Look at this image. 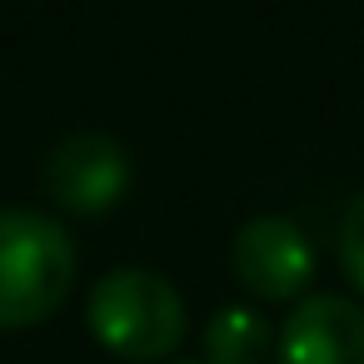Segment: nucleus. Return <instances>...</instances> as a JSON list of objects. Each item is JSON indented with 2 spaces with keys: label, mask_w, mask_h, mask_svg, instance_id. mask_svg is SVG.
<instances>
[{
  "label": "nucleus",
  "mask_w": 364,
  "mask_h": 364,
  "mask_svg": "<svg viewBox=\"0 0 364 364\" xmlns=\"http://www.w3.org/2000/svg\"><path fill=\"white\" fill-rule=\"evenodd\" d=\"M75 289V240L55 215L0 210V329L50 319Z\"/></svg>",
  "instance_id": "obj_1"
},
{
  "label": "nucleus",
  "mask_w": 364,
  "mask_h": 364,
  "mask_svg": "<svg viewBox=\"0 0 364 364\" xmlns=\"http://www.w3.org/2000/svg\"><path fill=\"white\" fill-rule=\"evenodd\" d=\"M85 324H90L95 344L110 349L115 359L155 364V359H165V354L180 349L190 319H185L180 289L165 274L140 269V264H125V269H110L90 289Z\"/></svg>",
  "instance_id": "obj_2"
},
{
  "label": "nucleus",
  "mask_w": 364,
  "mask_h": 364,
  "mask_svg": "<svg viewBox=\"0 0 364 364\" xmlns=\"http://www.w3.org/2000/svg\"><path fill=\"white\" fill-rule=\"evenodd\" d=\"M41 175H46V195L65 215H105L130 190V155L105 130H75L50 150Z\"/></svg>",
  "instance_id": "obj_3"
},
{
  "label": "nucleus",
  "mask_w": 364,
  "mask_h": 364,
  "mask_svg": "<svg viewBox=\"0 0 364 364\" xmlns=\"http://www.w3.org/2000/svg\"><path fill=\"white\" fill-rule=\"evenodd\" d=\"M230 269L259 299H294L314 279V245L289 215H255L230 245Z\"/></svg>",
  "instance_id": "obj_4"
},
{
  "label": "nucleus",
  "mask_w": 364,
  "mask_h": 364,
  "mask_svg": "<svg viewBox=\"0 0 364 364\" xmlns=\"http://www.w3.org/2000/svg\"><path fill=\"white\" fill-rule=\"evenodd\" d=\"M274 364H364V309L344 294H309L274 334Z\"/></svg>",
  "instance_id": "obj_5"
},
{
  "label": "nucleus",
  "mask_w": 364,
  "mask_h": 364,
  "mask_svg": "<svg viewBox=\"0 0 364 364\" xmlns=\"http://www.w3.org/2000/svg\"><path fill=\"white\" fill-rule=\"evenodd\" d=\"M274 354V324L250 304H225L205 324V364H264Z\"/></svg>",
  "instance_id": "obj_6"
},
{
  "label": "nucleus",
  "mask_w": 364,
  "mask_h": 364,
  "mask_svg": "<svg viewBox=\"0 0 364 364\" xmlns=\"http://www.w3.org/2000/svg\"><path fill=\"white\" fill-rule=\"evenodd\" d=\"M339 264H344V279L364 294V190L344 205V220H339Z\"/></svg>",
  "instance_id": "obj_7"
},
{
  "label": "nucleus",
  "mask_w": 364,
  "mask_h": 364,
  "mask_svg": "<svg viewBox=\"0 0 364 364\" xmlns=\"http://www.w3.org/2000/svg\"><path fill=\"white\" fill-rule=\"evenodd\" d=\"M185 364H200V359H185Z\"/></svg>",
  "instance_id": "obj_8"
}]
</instances>
